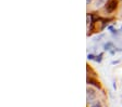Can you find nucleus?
I'll list each match as a JSON object with an SVG mask.
<instances>
[{"label": "nucleus", "mask_w": 122, "mask_h": 107, "mask_svg": "<svg viewBox=\"0 0 122 107\" xmlns=\"http://www.w3.org/2000/svg\"><path fill=\"white\" fill-rule=\"evenodd\" d=\"M118 7V0H108L106 3V10L108 13L113 12Z\"/></svg>", "instance_id": "obj_1"}, {"label": "nucleus", "mask_w": 122, "mask_h": 107, "mask_svg": "<svg viewBox=\"0 0 122 107\" xmlns=\"http://www.w3.org/2000/svg\"><path fill=\"white\" fill-rule=\"evenodd\" d=\"M95 97H96V92L94 91L93 89H87V101L89 102H93V99H95Z\"/></svg>", "instance_id": "obj_2"}, {"label": "nucleus", "mask_w": 122, "mask_h": 107, "mask_svg": "<svg viewBox=\"0 0 122 107\" xmlns=\"http://www.w3.org/2000/svg\"><path fill=\"white\" fill-rule=\"evenodd\" d=\"M87 83L93 84V86H95V87L98 88V89H100V88H101V86H100V83H99V81H97V80L94 79V78H88V79H87Z\"/></svg>", "instance_id": "obj_3"}, {"label": "nucleus", "mask_w": 122, "mask_h": 107, "mask_svg": "<svg viewBox=\"0 0 122 107\" xmlns=\"http://www.w3.org/2000/svg\"><path fill=\"white\" fill-rule=\"evenodd\" d=\"M104 48H105V50H106V51H110V50L113 48V43H112L111 41H109V42H107V43L105 44Z\"/></svg>", "instance_id": "obj_4"}, {"label": "nucleus", "mask_w": 122, "mask_h": 107, "mask_svg": "<svg viewBox=\"0 0 122 107\" xmlns=\"http://www.w3.org/2000/svg\"><path fill=\"white\" fill-rule=\"evenodd\" d=\"M91 107H101V103L99 102V101H97V102L95 103V104H93V105H92Z\"/></svg>", "instance_id": "obj_5"}, {"label": "nucleus", "mask_w": 122, "mask_h": 107, "mask_svg": "<svg viewBox=\"0 0 122 107\" xmlns=\"http://www.w3.org/2000/svg\"><path fill=\"white\" fill-rule=\"evenodd\" d=\"M104 1H105V0H97V1H96V5H97V7H99L101 3L104 2Z\"/></svg>", "instance_id": "obj_6"}, {"label": "nucleus", "mask_w": 122, "mask_h": 107, "mask_svg": "<svg viewBox=\"0 0 122 107\" xmlns=\"http://www.w3.org/2000/svg\"><path fill=\"white\" fill-rule=\"evenodd\" d=\"M101 57H102V54H99V56H97L96 61H97V62H100V61H101Z\"/></svg>", "instance_id": "obj_7"}, {"label": "nucleus", "mask_w": 122, "mask_h": 107, "mask_svg": "<svg viewBox=\"0 0 122 107\" xmlns=\"http://www.w3.org/2000/svg\"><path fill=\"white\" fill-rule=\"evenodd\" d=\"M87 57H88V60H94V57H95V56H94L93 54H88V55H87Z\"/></svg>", "instance_id": "obj_8"}, {"label": "nucleus", "mask_w": 122, "mask_h": 107, "mask_svg": "<svg viewBox=\"0 0 122 107\" xmlns=\"http://www.w3.org/2000/svg\"><path fill=\"white\" fill-rule=\"evenodd\" d=\"M118 63H119V61H113L111 64H118Z\"/></svg>", "instance_id": "obj_9"}, {"label": "nucleus", "mask_w": 122, "mask_h": 107, "mask_svg": "<svg viewBox=\"0 0 122 107\" xmlns=\"http://www.w3.org/2000/svg\"><path fill=\"white\" fill-rule=\"evenodd\" d=\"M89 2H91V0H87V4H89Z\"/></svg>", "instance_id": "obj_10"}]
</instances>
